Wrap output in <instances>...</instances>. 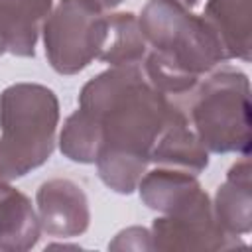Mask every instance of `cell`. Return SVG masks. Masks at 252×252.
<instances>
[{"label":"cell","instance_id":"obj_19","mask_svg":"<svg viewBox=\"0 0 252 252\" xmlns=\"http://www.w3.org/2000/svg\"><path fill=\"white\" fill-rule=\"evenodd\" d=\"M177 2H179V4H183V6H185V8H189V10H191V8H195V6L199 4V0H177Z\"/></svg>","mask_w":252,"mask_h":252},{"label":"cell","instance_id":"obj_3","mask_svg":"<svg viewBox=\"0 0 252 252\" xmlns=\"http://www.w3.org/2000/svg\"><path fill=\"white\" fill-rule=\"evenodd\" d=\"M57 94L39 83H14L0 94V179L12 181L43 165L55 150Z\"/></svg>","mask_w":252,"mask_h":252},{"label":"cell","instance_id":"obj_11","mask_svg":"<svg viewBox=\"0 0 252 252\" xmlns=\"http://www.w3.org/2000/svg\"><path fill=\"white\" fill-rule=\"evenodd\" d=\"M41 234V224L30 197L0 179V250H32Z\"/></svg>","mask_w":252,"mask_h":252},{"label":"cell","instance_id":"obj_5","mask_svg":"<svg viewBox=\"0 0 252 252\" xmlns=\"http://www.w3.org/2000/svg\"><path fill=\"white\" fill-rule=\"evenodd\" d=\"M47 63L59 75H77L102 49L106 12L87 0H59L41 28Z\"/></svg>","mask_w":252,"mask_h":252},{"label":"cell","instance_id":"obj_18","mask_svg":"<svg viewBox=\"0 0 252 252\" xmlns=\"http://www.w3.org/2000/svg\"><path fill=\"white\" fill-rule=\"evenodd\" d=\"M8 51L6 47V37H4V32H2V26H0V55H4Z\"/></svg>","mask_w":252,"mask_h":252},{"label":"cell","instance_id":"obj_15","mask_svg":"<svg viewBox=\"0 0 252 252\" xmlns=\"http://www.w3.org/2000/svg\"><path fill=\"white\" fill-rule=\"evenodd\" d=\"M57 144L67 159L77 163H94L102 144L98 120L91 112L77 108L73 114L67 116Z\"/></svg>","mask_w":252,"mask_h":252},{"label":"cell","instance_id":"obj_1","mask_svg":"<svg viewBox=\"0 0 252 252\" xmlns=\"http://www.w3.org/2000/svg\"><path fill=\"white\" fill-rule=\"evenodd\" d=\"M79 108L100 124L102 144L94 159L100 181L114 193H134L158 136L179 104L148 83L142 65H132L110 67L87 81Z\"/></svg>","mask_w":252,"mask_h":252},{"label":"cell","instance_id":"obj_13","mask_svg":"<svg viewBox=\"0 0 252 252\" xmlns=\"http://www.w3.org/2000/svg\"><path fill=\"white\" fill-rule=\"evenodd\" d=\"M201 16L215 32L226 61H250V0H207Z\"/></svg>","mask_w":252,"mask_h":252},{"label":"cell","instance_id":"obj_7","mask_svg":"<svg viewBox=\"0 0 252 252\" xmlns=\"http://www.w3.org/2000/svg\"><path fill=\"white\" fill-rule=\"evenodd\" d=\"M35 211L41 232L59 238H75L91 224V207L85 189L67 177H53L39 185Z\"/></svg>","mask_w":252,"mask_h":252},{"label":"cell","instance_id":"obj_8","mask_svg":"<svg viewBox=\"0 0 252 252\" xmlns=\"http://www.w3.org/2000/svg\"><path fill=\"white\" fill-rule=\"evenodd\" d=\"M150 163L183 169L193 175H199L207 169L209 152L193 132L187 112L181 106L175 110V114L169 118V122L158 136L150 152Z\"/></svg>","mask_w":252,"mask_h":252},{"label":"cell","instance_id":"obj_10","mask_svg":"<svg viewBox=\"0 0 252 252\" xmlns=\"http://www.w3.org/2000/svg\"><path fill=\"white\" fill-rule=\"evenodd\" d=\"M136 189L140 193L142 203L148 209L158 211L161 215L175 213L191 205L195 199H199L205 193L197 175L183 169L161 167V165H158L152 171H146L138 181Z\"/></svg>","mask_w":252,"mask_h":252},{"label":"cell","instance_id":"obj_17","mask_svg":"<svg viewBox=\"0 0 252 252\" xmlns=\"http://www.w3.org/2000/svg\"><path fill=\"white\" fill-rule=\"evenodd\" d=\"M87 2H91L93 6H96V8L102 10V12H110V10L118 8L124 0H87Z\"/></svg>","mask_w":252,"mask_h":252},{"label":"cell","instance_id":"obj_9","mask_svg":"<svg viewBox=\"0 0 252 252\" xmlns=\"http://www.w3.org/2000/svg\"><path fill=\"white\" fill-rule=\"evenodd\" d=\"M213 215L219 226L230 236H244L252 230V171L248 156H242L219 185Z\"/></svg>","mask_w":252,"mask_h":252},{"label":"cell","instance_id":"obj_12","mask_svg":"<svg viewBox=\"0 0 252 252\" xmlns=\"http://www.w3.org/2000/svg\"><path fill=\"white\" fill-rule=\"evenodd\" d=\"M55 0H0V26L8 53L33 57L43 22L53 10Z\"/></svg>","mask_w":252,"mask_h":252},{"label":"cell","instance_id":"obj_6","mask_svg":"<svg viewBox=\"0 0 252 252\" xmlns=\"http://www.w3.org/2000/svg\"><path fill=\"white\" fill-rule=\"evenodd\" d=\"M150 234L154 250H232L246 246L240 236H230L219 226L207 191L191 205L158 217Z\"/></svg>","mask_w":252,"mask_h":252},{"label":"cell","instance_id":"obj_16","mask_svg":"<svg viewBox=\"0 0 252 252\" xmlns=\"http://www.w3.org/2000/svg\"><path fill=\"white\" fill-rule=\"evenodd\" d=\"M112 250H154L152 248V234L144 226H130L120 230L114 240L108 244Z\"/></svg>","mask_w":252,"mask_h":252},{"label":"cell","instance_id":"obj_14","mask_svg":"<svg viewBox=\"0 0 252 252\" xmlns=\"http://www.w3.org/2000/svg\"><path fill=\"white\" fill-rule=\"evenodd\" d=\"M150 51L148 39L132 12L106 14V37L98 59L110 67L142 65Z\"/></svg>","mask_w":252,"mask_h":252},{"label":"cell","instance_id":"obj_2","mask_svg":"<svg viewBox=\"0 0 252 252\" xmlns=\"http://www.w3.org/2000/svg\"><path fill=\"white\" fill-rule=\"evenodd\" d=\"M138 22L150 45L142 63L144 77L167 96L191 94L203 75L226 61L203 16L177 0H150Z\"/></svg>","mask_w":252,"mask_h":252},{"label":"cell","instance_id":"obj_4","mask_svg":"<svg viewBox=\"0 0 252 252\" xmlns=\"http://www.w3.org/2000/svg\"><path fill=\"white\" fill-rule=\"evenodd\" d=\"M189 124L211 154H250V81L224 67L209 73L191 93Z\"/></svg>","mask_w":252,"mask_h":252}]
</instances>
